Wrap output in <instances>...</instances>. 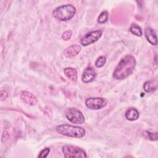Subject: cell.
I'll use <instances>...</instances> for the list:
<instances>
[{"label":"cell","instance_id":"cell-17","mask_svg":"<svg viewBox=\"0 0 158 158\" xmlns=\"http://www.w3.org/2000/svg\"><path fill=\"white\" fill-rule=\"evenodd\" d=\"M108 17H109L108 12L106 11V10L102 11L100 14V15H99L98 19V21L99 23H104L107 21Z\"/></svg>","mask_w":158,"mask_h":158},{"label":"cell","instance_id":"cell-8","mask_svg":"<svg viewBox=\"0 0 158 158\" xmlns=\"http://www.w3.org/2000/svg\"><path fill=\"white\" fill-rule=\"evenodd\" d=\"M96 76V73L95 70L92 67H87L83 72L81 80L85 83H88L93 81Z\"/></svg>","mask_w":158,"mask_h":158},{"label":"cell","instance_id":"cell-18","mask_svg":"<svg viewBox=\"0 0 158 158\" xmlns=\"http://www.w3.org/2000/svg\"><path fill=\"white\" fill-rule=\"evenodd\" d=\"M106 62V57L104 56H101L96 59L95 62V66L98 68H101L105 65Z\"/></svg>","mask_w":158,"mask_h":158},{"label":"cell","instance_id":"cell-19","mask_svg":"<svg viewBox=\"0 0 158 158\" xmlns=\"http://www.w3.org/2000/svg\"><path fill=\"white\" fill-rule=\"evenodd\" d=\"M72 35V31L71 30H67L63 33L62 35V38L65 41H68L71 38Z\"/></svg>","mask_w":158,"mask_h":158},{"label":"cell","instance_id":"cell-20","mask_svg":"<svg viewBox=\"0 0 158 158\" xmlns=\"http://www.w3.org/2000/svg\"><path fill=\"white\" fill-rule=\"evenodd\" d=\"M50 152V149L49 148H44V149H43L39 154L38 157H41V158H45L46 157L49 153Z\"/></svg>","mask_w":158,"mask_h":158},{"label":"cell","instance_id":"cell-1","mask_svg":"<svg viewBox=\"0 0 158 158\" xmlns=\"http://www.w3.org/2000/svg\"><path fill=\"white\" fill-rule=\"evenodd\" d=\"M136 66L135 58L131 55L123 57L113 72V77L116 80H123L130 76Z\"/></svg>","mask_w":158,"mask_h":158},{"label":"cell","instance_id":"cell-3","mask_svg":"<svg viewBox=\"0 0 158 158\" xmlns=\"http://www.w3.org/2000/svg\"><path fill=\"white\" fill-rule=\"evenodd\" d=\"M76 13V8L72 4L62 5L56 8L52 12V16L60 21L71 19Z\"/></svg>","mask_w":158,"mask_h":158},{"label":"cell","instance_id":"cell-4","mask_svg":"<svg viewBox=\"0 0 158 158\" xmlns=\"http://www.w3.org/2000/svg\"><path fill=\"white\" fill-rule=\"evenodd\" d=\"M64 156L66 158L69 157H87V155L86 152L77 146H72V145H64L62 148Z\"/></svg>","mask_w":158,"mask_h":158},{"label":"cell","instance_id":"cell-9","mask_svg":"<svg viewBox=\"0 0 158 158\" xmlns=\"http://www.w3.org/2000/svg\"><path fill=\"white\" fill-rule=\"evenodd\" d=\"M20 98L24 102L31 106H35L38 102L37 98L32 93L27 91L21 92Z\"/></svg>","mask_w":158,"mask_h":158},{"label":"cell","instance_id":"cell-12","mask_svg":"<svg viewBox=\"0 0 158 158\" xmlns=\"http://www.w3.org/2000/svg\"><path fill=\"white\" fill-rule=\"evenodd\" d=\"M64 72L65 75L71 81H76L78 78L77 70L72 67H67L64 69Z\"/></svg>","mask_w":158,"mask_h":158},{"label":"cell","instance_id":"cell-10","mask_svg":"<svg viewBox=\"0 0 158 158\" xmlns=\"http://www.w3.org/2000/svg\"><path fill=\"white\" fill-rule=\"evenodd\" d=\"M144 35L149 43H151L152 45L157 44V40L156 33L153 29L149 27L145 28Z\"/></svg>","mask_w":158,"mask_h":158},{"label":"cell","instance_id":"cell-5","mask_svg":"<svg viewBox=\"0 0 158 158\" xmlns=\"http://www.w3.org/2000/svg\"><path fill=\"white\" fill-rule=\"evenodd\" d=\"M67 118L75 124H82L85 122V117L82 112L76 108L68 109L65 114Z\"/></svg>","mask_w":158,"mask_h":158},{"label":"cell","instance_id":"cell-16","mask_svg":"<svg viewBox=\"0 0 158 158\" xmlns=\"http://www.w3.org/2000/svg\"><path fill=\"white\" fill-rule=\"evenodd\" d=\"M144 136L149 140L151 141H156L157 139V132H151L149 131H145L143 133Z\"/></svg>","mask_w":158,"mask_h":158},{"label":"cell","instance_id":"cell-15","mask_svg":"<svg viewBox=\"0 0 158 158\" xmlns=\"http://www.w3.org/2000/svg\"><path fill=\"white\" fill-rule=\"evenodd\" d=\"M130 31L133 35L137 36H141L143 35L141 28L136 23H132L130 27Z\"/></svg>","mask_w":158,"mask_h":158},{"label":"cell","instance_id":"cell-13","mask_svg":"<svg viewBox=\"0 0 158 158\" xmlns=\"http://www.w3.org/2000/svg\"><path fill=\"white\" fill-rule=\"evenodd\" d=\"M125 117L127 120L130 121L136 120L139 117V112L136 109L130 107L126 111Z\"/></svg>","mask_w":158,"mask_h":158},{"label":"cell","instance_id":"cell-2","mask_svg":"<svg viewBox=\"0 0 158 158\" xmlns=\"http://www.w3.org/2000/svg\"><path fill=\"white\" fill-rule=\"evenodd\" d=\"M56 131L58 133L72 138H82L85 135V130L80 127L70 125H60L56 127Z\"/></svg>","mask_w":158,"mask_h":158},{"label":"cell","instance_id":"cell-11","mask_svg":"<svg viewBox=\"0 0 158 158\" xmlns=\"http://www.w3.org/2000/svg\"><path fill=\"white\" fill-rule=\"evenodd\" d=\"M81 51V46L79 45H72L66 48L64 54L67 57H72L77 56Z\"/></svg>","mask_w":158,"mask_h":158},{"label":"cell","instance_id":"cell-14","mask_svg":"<svg viewBox=\"0 0 158 158\" xmlns=\"http://www.w3.org/2000/svg\"><path fill=\"white\" fill-rule=\"evenodd\" d=\"M157 88L156 84H154L152 81H147L143 85V89L147 93L152 92Z\"/></svg>","mask_w":158,"mask_h":158},{"label":"cell","instance_id":"cell-7","mask_svg":"<svg viewBox=\"0 0 158 158\" xmlns=\"http://www.w3.org/2000/svg\"><path fill=\"white\" fill-rule=\"evenodd\" d=\"M102 31L100 30L90 31L86 33L80 40L81 45L86 46L97 41L102 36Z\"/></svg>","mask_w":158,"mask_h":158},{"label":"cell","instance_id":"cell-6","mask_svg":"<svg viewBox=\"0 0 158 158\" xmlns=\"http://www.w3.org/2000/svg\"><path fill=\"white\" fill-rule=\"evenodd\" d=\"M107 104V99L102 98H89L85 101L86 107L91 110L101 109L106 107Z\"/></svg>","mask_w":158,"mask_h":158},{"label":"cell","instance_id":"cell-21","mask_svg":"<svg viewBox=\"0 0 158 158\" xmlns=\"http://www.w3.org/2000/svg\"><path fill=\"white\" fill-rule=\"evenodd\" d=\"M0 97L1 99V101L5 100L8 97V93L6 91H1V94H0Z\"/></svg>","mask_w":158,"mask_h":158}]
</instances>
